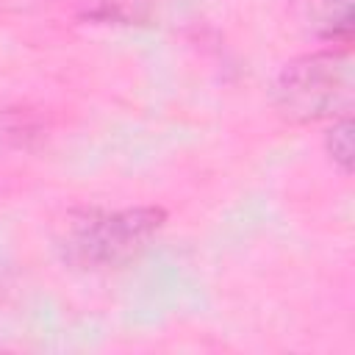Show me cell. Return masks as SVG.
Wrapping results in <instances>:
<instances>
[{
  "label": "cell",
  "mask_w": 355,
  "mask_h": 355,
  "mask_svg": "<svg viewBox=\"0 0 355 355\" xmlns=\"http://www.w3.org/2000/svg\"><path fill=\"white\" fill-rule=\"evenodd\" d=\"M291 14L297 25L319 42L349 44L352 39L355 0H294Z\"/></svg>",
  "instance_id": "obj_3"
},
{
  "label": "cell",
  "mask_w": 355,
  "mask_h": 355,
  "mask_svg": "<svg viewBox=\"0 0 355 355\" xmlns=\"http://www.w3.org/2000/svg\"><path fill=\"white\" fill-rule=\"evenodd\" d=\"M352 133H355L352 114L333 119L330 130L324 133V150H327L330 161H333V164H336V166H338L344 175H349V172H352V150H355Z\"/></svg>",
  "instance_id": "obj_6"
},
{
  "label": "cell",
  "mask_w": 355,
  "mask_h": 355,
  "mask_svg": "<svg viewBox=\"0 0 355 355\" xmlns=\"http://www.w3.org/2000/svg\"><path fill=\"white\" fill-rule=\"evenodd\" d=\"M166 211L158 205L136 208H80L67 214L55 236L61 258L83 272L116 269L133 261L164 227Z\"/></svg>",
  "instance_id": "obj_1"
},
{
  "label": "cell",
  "mask_w": 355,
  "mask_h": 355,
  "mask_svg": "<svg viewBox=\"0 0 355 355\" xmlns=\"http://www.w3.org/2000/svg\"><path fill=\"white\" fill-rule=\"evenodd\" d=\"M355 64L349 50H316L283 64L272 83V105L286 122L308 125L352 111Z\"/></svg>",
  "instance_id": "obj_2"
},
{
  "label": "cell",
  "mask_w": 355,
  "mask_h": 355,
  "mask_svg": "<svg viewBox=\"0 0 355 355\" xmlns=\"http://www.w3.org/2000/svg\"><path fill=\"white\" fill-rule=\"evenodd\" d=\"M158 0H78V14L103 25H150Z\"/></svg>",
  "instance_id": "obj_4"
},
{
  "label": "cell",
  "mask_w": 355,
  "mask_h": 355,
  "mask_svg": "<svg viewBox=\"0 0 355 355\" xmlns=\"http://www.w3.org/2000/svg\"><path fill=\"white\" fill-rule=\"evenodd\" d=\"M44 136L42 119L28 108H0V144L28 150Z\"/></svg>",
  "instance_id": "obj_5"
}]
</instances>
